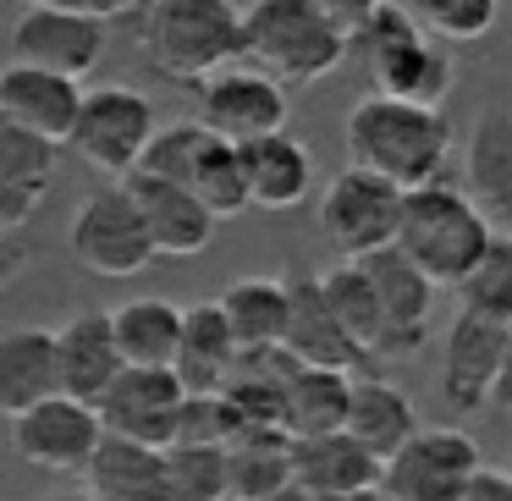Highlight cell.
<instances>
[{
    "label": "cell",
    "instance_id": "obj_1",
    "mask_svg": "<svg viewBox=\"0 0 512 501\" xmlns=\"http://www.w3.org/2000/svg\"><path fill=\"white\" fill-rule=\"evenodd\" d=\"M446 155H452V122L441 111L402 105L386 94H364L347 111V166L375 171L402 193L441 182Z\"/></svg>",
    "mask_w": 512,
    "mask_h": 501
},
{
    "label": "cell",
    "instance_id": "obj_2",
    "mask_svg": "<svg viewBox=\"0 0 512 501\" xmlns=\"http://www.w3.org/2000/svg\"><path fill=\"white\" fill-rule=\"evenodd\" d=\"M243 17L248 6H237V0H155L138 23V50L160 78L199 89L215 72L237 67Z\"/></svg>",
    "mask_w": 512,
    "mask_h": 501
},
{
    "label": "cell",
    "instance_id": "obj_3",
    "mask_svg": "<svg viewBox=\"0 0 512 501\" xmlns=\"http://www.w3.org/2000/svg\"><path fill=\"white\" fill-rule=\"evenodd\" d=\"M496 243V226L479 215V204L463 193V182H430L408 193L397 248L435 281V287H463L479 270V259Z\"/></svg>",
    "mask_w": 512,
    "mask_h": 501
},
{
    "label": "cell",
    "instance_id": "obj_4",
    "mask_svg": "<svg viewBox=\"0 0 512 501\" xmlns=\"http://www.w3.org/2000/svg\"><path fill=\"white\" fill-rule=\"evenodd\" d=\"M358 61L369 67V83L375 94L386 100H402V105H424V111H441V100L452 94V45L435 39L408 6L386 0L375 12V23L353 39Z\"/></svg>",
    "mask_w": 512,
    "mask_h": 501
},
{
    "label": "cell",
    "instance_id": "obj_5",
    "mask_svg": "<svg viewBox=\"0 0 512 501\" xmlns=\"http://www.w3.org/2000/svg\"><path fill=\"white\" fill-rule=\"evenodd\" d=\"M353 56V39L320 17L314 0H254L243 17V61L276 83H325Z\"/></svg>",
    "mask_w": 512,
    "mask_h": 501
},
{
    "label": "cell",
    "instance_id": "obj_6",
    "mask_svg": "<svg viewBox=\"0 0 512 501\" xmlns=\"http://www.w3.org/2000/svg\"><path fill=\"white\" fill-rule=\"evenodd\" d=\"M67 248L83 270H94L105 281L144 276L160 259L155 232H149V221H144V210H138L127 182H105L89 199H78L72 226H67Z\"/></svg>",
    "mask_w": 512,
    "mask_h": 501
},
{
    "label": "cell",
    "instance_id": "obj_7",
    "mask_svg": "<svg viewBox=\"0 0 512 501\" xmlns=\"http://www.w3.org/2000/svg\"><path fill=\"white\" fill-rule=\"evenodd\" d=\"M402 210H408V193L397 182L347 166L320 193V237L342 259H375L386 248H397Z\"/></svg>",
    "mask_w": 512,
    "mask_h": 501
},
{
    "label": "cell",
    "instance_id": "obj_8",
    "mask_svg": "<svg viewBox=\"0 0 512 501\" xmlns=\"http://www.w3.org/2000/svg\"><path fill=\"white\" fill-rule=\"evenodd\" d=\"M155 138H160L155 100H149L144 89H133V83H100V89H89L83 122H78V133H72L67 149L78 160H89L94 171L127 182L144 166L149 149H155Z\"/></svg>",
    "mask_w": 512,
    "mask_h": 501
},
{
    "label": "cell",
    "instance_id": "obj_9",
    "mask_svg": "<svg viewBox=\"0 0 512 501\" xmlns=\"http://www.w3.org/2000/svg\"><path fill=\"white\" fill-rule=\"evenodd\" d=\"M479 468L485 457L463 424H424L386 463V501H463Z\"/></svg>",
    "mask_w": 512,
    "mask_h": 501
},
{
    "label": "cell",
    "instance_id": "obj_10",
    "mask_svg": "<svg viewBox=\"0 0 512 501\" xmlns=\"http://www.w3.org/2000/svg\"><path fill=\"white\" fill-rule=\"evenodd\" d=\"M507 331L512 325H496L474 309H457L452 325H446L441 342V369H435V386H441V402L468 419L485 402H496L501 369H507Z\"/></svg>",
    "mask_w": 512,
    "mask_h": 501
},
{
    "label": "cell",
    "instance_id": "obj_11",
    "mask_svg": "<svg viewBox=\"0 0 512 501\" xmlns=\"http://www.w3.org/2000/svg\"><path fill=\"white\" fill-rule=\"evenodd\" d=\"M199 122L237 149L276 138L287 133V83L259 67H226L210 83H199Z\"/></svg>",
    "mask_w": 512,
    "mask_h": 501
},
{
    "label": "cell",
    "instance_id": "obj_12",
    "mask_svg": "<svg viewBox=\"0 0 512 501\" xmlns=\"http://www.w3.org/2000/svg\"><path fill=\"white\" fill-rule=\"evenodd\" d=\"M105 419L100 408L78 397H50L34 413L12 419V446L23 463L45 468V474H89L94 452L105 446Z\"/></svg>",
    "mask_w": 512,
    "mask_h": 501
},
{
    "label": "cell",
    "instance_id": "obj_13",
    "mask_svg": "<svg viewBox=\"0 0 512 501\" xmlns=\"http://www.w3.org/2000/svg\"><path fill=\"white\" fill-rule=\"evenodd\" d=\"M105 56V23L61 6H23L12 23V61L56 78H89Z\"/></svg>",
    "mask_w": 512,
    "mask_h": 501
},
{
    "label": "cell",
    "instance_id": "obj_14",
    "mask_svg": "<svg viewBox=\"0 0 512 501\" xmlns=\"http://www.w3.org/2000/svg\"><path fill=\"white\" fill-rule=\"evenodd\" d=\"M182 408H188V386H182L177 369H127L111 386V397L100 402V419L111 435H127V441L171 452L177 446Z\"/></svg>",
    "mask_w": 512,
    "mask_h": 501
},
{
    "label": "cell",
    "instance_id": "obj_15",
    "mask_svg": "<svg viewBox=\"0 0 512 501\" xmlns=\"http://www.w3.org/2000/svg\"><path fill=\"white\" fill-rule=\"evenodd\" d=\"M369 281L380 292V309H386V336H380V358H413L419 347H430L435 331V281L413 265L402 248L364 259Z\"/></svg>",
    "mask_w": 512,
    "mask_h": 501
},
{
    "label": "cell",
    "instance_id": "obj_16",
    "mask_svg": "<svg viewBox=\"0 0 512 501\" xmlns=\"http://www.w3.org/2000/svg\"><path fill=\"white\" fill-rule=\"evenodd\" d=\"M83 105H89V89H78V78H56V72L17 67V61L0 67V122L6 127H23L50 144H72Z\"/></svg>",
    "mask_w": 512,
    "mask_h": 501
},
{
    "label": "cell",
    "instance_id": "obj_17",
    "mask_svg": "<svg viewBox=\"0 0 512 501\" xmlns=\"http://www.w3.org/2000/svg\"><path fill=\"white\" fill-rule=\"evenodd\" d=\"M56 342H61V397H78V402H89V408H100V402L111 397V386L127 375L111 309L72 314L56 331Z\"/></svg>",
    "mask_w": 512,
    "mask_h": 501
},
{
    "label": "cell",
    "instance_id": "obj_18",
    "mask_svg": "<svg viewBox=\"0 0 512 501\" xmlns=\"http://www.w3.org/2000/svg\"><path fill=\"white\" fill-rule=\"evenodd\" d=\"M463 193L479 204L496 237H512V111L485 105L463 149Z\"/></svg>",
    "mask_w": 512,
    "mask_h": 501
},
{
    "label": "cell",
    "instance_id": "obj_19",
    "mask_svg": "<svg viewBox=\"0 0 512 501\" xmlns=\"http://www.w3.org/2000/svg\"><path fill=\"white\" fill-rule=\"evenodd\" d=\"M287 281H292V325H287V347H281V353L309 364V369H342V375L353 364H364L369 353L353 342V331L336 320L331 298H325V281L303 276V270H287Z\"/></svg>",
    "mask_w": 512,
    "mask_h": 501
},
{
    "label": "cell",
    "instance_id": "obj_20",
    "mask_svg": "<svg viewBox=\"0 0 512 501\" xmlns=\"http://www.w3.org/2000/svg\"><path fill=\"white\" fill-rule=\"evenodd\" d=\"M127 188H133L138 210H144L149 232H155L160 259H193V254H204V248L215 243V226H221V215H215L193 188H177V182L144 177V171H133V177H127Z\"/></svg>",
    "mask_w": 512,
    "mask_h": 501
},
{
    "label": "cell",
    "instance_id": "obj_21",
    "mask_svg": "<svg viewBox=\"0 0 512 501\" xmlns=\"http://www.w3.org/2000/svg\"><path fill=\"white\" fill-rule=\"evenodd\" d=\"M61 397V342L45 325H12L0 336V408L23 419L39 402Z\"/></svg>",
    "mask_w": 512,
    "mask_h": 501
},
{
    "label": "cell",
    "instance_id": "obj_22",
    "mask_svg": "<svg viewBox=\"0 0 512 501\" xmlns=\"http://www.w3.org/2000/svg\"><path fill=\"white\" fill-rule=\"evenodd\" d=\"M292 468L309 496H358V490H386V463L369 452L358 435H309L292 441Z\"/></svg>",
    "mask_w": 512,
    "mask_h": 501
},
{
    "label": "cell",
    "instance_id": "obj_23",
    "mask_svg": "<svg viewBox=\"0 0 512 501\" xmlns=\"http://www.w3.org/2000/svg\"><path fill=\"white\" fill-rule=\"evenodd\" d=\"M89 496L94 501H177L171 490V457L160 446L127 441V435H105V446L89 463Z\"/></svg>",
    "mask_w": 512,
    "mask_h": 501
},
{
    "label": "cell",
    "instance_id": "obj_24",
    "mask_svg": "<svg viewBox=\"0 0 512 501\" xmlns=\"http://www.w3.org/2000/svg\"><path fill=\"white\" fill-rule=\"evenodd\" d=\"M56 155L61 144L0 122V226L6 232H23L34 221V210L56 182Z\"/></svg>",
    "mask_w": 512,
    "mask_h": 501
},
{
    "label": "cell",
    "instance_id": "obj_25",
    "mask_svg": "<svg viewBox=\"0 0 512 501\" xmlns=\"http://www.w3.org/2000/svg\"><path fill=\"white\" fill-rule=\"evenodd\" d=\"M243 358L248 353L237 347L232 325H226L221 298L188 303V331H182V353H177V375L188 386V397H221Z\"/></svg>",
    "mask_w": 512,
    "mask_h": 501
},
{
    "label": "cell",
    "instance_id": "obj_26",
    "mask_svg": "<svg viewBox=\"0 0 512 501\" xmlns=\"http://www.w3.org/2000/svg\"><path fill=\"white\" fill-rule=\"evenodd\" d=\"M226 325L243 353H281L292 325V281L287 276H237L221 292Z\"/></svg>",
    "mask_w": 512,
    "mask_h": 501
},
{
    "label": "cell",
    "instance_id": "obj_27",
    "mask_svg": "<svg viewBox=\"0 0 512 501\" xmlns=\"http://www.w3.org/2000/svg\"><path fill=\"white\" fill-rule=\"evenodd\" d=\"M111 325L127 369H177L188 309H177L171 298H127L111 309Z\"/></svg>",
    "mask_w": 512,
    "mask_h": 501
},
{
    "label": "cell",
    "instance_id": "obj_28",
    "mask_svg": "<svg viewBox=\"0 0 512 501\" xmlns=\"http://www.w3.org/2000/svg\"><path fill=\"white\" fill-rule=\"evenodd\" d=\"M419 408H413V397L402 386H391V380L380 375H358L353 380V413H347V435H358V441L369 446V452L380 457V463H391V457L402 452V446L419 435Z\"/></svg>",
    "mask_w": 512,
    "mask_h": 501
},
{
    "label": "cell",
    "instance_id": "obj_29",
    "mask_svg": "<svg viewBox=\"0 0 512 501\" xmlns=\"http://www.w3.org/2000/svg\"><path fill=\"white\" fill-rule=\"evenodd\" d=\"M243 171H248L254 210H298L314 182V155L292 133H276V138H259V144L243 149Z\"/></svg>",
    "mask_w": 512,
    "mask_h": 501
},
{
    "label": "cell",
    "instance_id": "obj_30",
    "mask_svg": "<svg viewBox=\"0 0 512 501\" xmlns=\"http://www.w3.org/2000/svg\"><path fill=\"white\" fill-rule=\"evenodd\" d=\"M353 380L358 375H342V369H309V364H298V358H287V435L292 441L347 430Z\"/></svg>",
    "mask_w": 512,
    "mask_h": 501
},
{
    "label": "cell",
    "instance_id": "obj_31",
    "mask_svg": "<svg viewBox=\"0 0 512 501\" xmlns=\"http://www.w3.org/2000/svg\"><path fill=\"white\" fill-rule=\"evenodd\" d=\"M243 430H287V353H248L221 391Z\"/></svg>",
    "mask_w": 512,
    "mask_h": 501
},
{
    "label": "cell",
    "instance_id": "obj_32",
    "mask_svg": "<svg viewBox=\"0 0 512 501\" xmlns=\"http://www.w3.org/2000/svg\"><path fill=\"white\" fill-rule=\"evenodd\" d=\"M292 435L287 430H243L232 441V501H259L292 485Z\"/></svg>",
    "mask_w": 512,
    "mask_h": 501
},
{
    "label": "cell",
    "instance_id": "obj_33",
    "mask_svg": "<svg viewBox=\"0 0 512 501\" xmlns=\"http://www.w3.org/2000/svg\"><path fill=\"white\" fill-rule=\"evenodd\" d=\"M325 298H331L336 320L353 331V342L364 347L369 358H380V336H386V309H380V292L369 281L364 259H342V265L325 270Z\"/></svg>",
    "mask_w": 512,
    "mask_h": 501
},
{
    "label": "cell",
    "instance_id": "obj_34",
    "mask_svg": "<svg viewBox=\"0 0 512 501\" xmlns=\"http://www.w3.org/2000/svg\"><path fill=\"white\" fill-rule=\"evenodd\" d=\"M193 193H199L204 204H210L221 221H232V215L254 210V199H248V171H243V149L226 144V138H210L204 144V160L199 171H193Z\"/></svg>",
    "mask_w": 512,
    "mask_h": 501
},
{
    "label": "cell",
    "instance_id": "obj_35",
    "mask_svg": "<svg viewBox=\"0 0 512 501\" xmlns=\"http://www.w3.org/2000/svg\"><path fill=\"white\" fill-rule=\"evenodd\" d=\"M177 501H232V446H171Z\"/></svg>",
    "mask_w": 512,
    "mask_h": 501
},
{
    "label": "cell",
    "instance_id": "obj_36",
    "mask_svg": "<svg viewBox=\"0 0 512 501\" xmlns=\"http://www.w3.org/2000/svg\"><path fill=\"white\" fill-rule=\"evenodd\" d=\"M457 309H474L496 325H512V237H496L490 254L479 259V270L457 287Z\"/></svg>",
    "mask_w": 512,
    "mask_h": 501
},
{
    "label": "cell",
    "instance_id": "obj_37",
    "mask_svg": "<svg viewBox=\"0 0 512 501\" xmlns=\"http://www.w3.org/2000/svg\"><path fill=\"white\" fill-rule=\"evenodd\" d=\"M210 127L204 122H177V127H160L155 149L144 155V177H160V182H177V188H193V171L204 160V144H210Z\"/></svg>",
    "mask_w": 512,
    "mask_h": 501
},
{
    "label": "cell",
    "instance_id": "obj_38",
    "mask_svg": "<svg viewBox=\"0 0 512 501\" xmlns=\"http://www.w3.org/2000/svg\"><path fill=\"white\" fill-rule=\"evenodd\" d=\"M408 12L430 28L446 45H468V39H485L496 28L501 0H408Z\"/></svg>",
    "mask_w": 512,
    "mask_h": 501
},
{
    "label": "cell",
    "instance_id": "obj_39",
    "mask_svg": "<svg viewBox=\"0 0 512 501\" xmlns=\"http://www.w3.org/2000/svg\"><path fill=\"white\" fill-rule=\"evenodd\" d=\"M23 6H61V12H78V17H94V23H116V17H138L155 6V0H23Z\"/></svg>",
    "mask_w": 512,
    "mask_h": 501
},
{
    "label": "cell",
    "instance_id": "obj_40",
    "mask_svg": "<svg viewBox=\"0 0 512 501\" xmlns=\"http://www.w3.org/2000/svg\"><path fill=\"white\" fill-rule=\"evenodd\" d=\"M314 6H320V17L331 28H342L347 39H358L369 23H375V12L386 6V0H314Z\"/></svg>",
    "mask_w": 512,
    "mask_h": 501
},
{
    "label": "cell",
    "instance_id": "obj_41",
    "mask_svg": "<svg viewBox=\"0 0 512 501\" xmlns=\"http://www.w3.org/2000/svg\"><path fill=\"white\" fill-rule=\"evenodd\" d=\"M463 501H512V474L507 468H479V479L468 485V496Z\"/></svg>",
    "mask_w": 512,
    "mask_h": 501
},
{
    "label": "cell",
    "instance_id": "obj_42",
    "mask_svg": "<svg viewBox=\"0 0 512 501\" xmlns=\"http://www.w3.org/2000/svg\"><path fill=\"white\" fill-rule=\"evenodd\" d=\"M496 408L512 413V331H507V369H501V386H496Z\"/></svg>",
    "mask_w": 512,
    "mask_h": 501
},
{
    "label": "cell",
    "instance_id": "obj_43",
    "mask_svg": "<svg viewBox=\"0 0 512 501\" xmlns=\"http://www.w3.org/2000/svg\"><path fill=\"white\" fill-rule=\"evenodd\" d=\"M259 501H314L309 490L298 485V479H292V485H281V490H270V496H259Z\"/></svg>",
    "mask_w": 512,
    "mask_h": 501
},
{
    "label": "cell",
    "instance_id": "obj_44",
    "mask_svg": "<svg viewBox=\"0 0 512 501\" xmlns=\"http://www.w3.org/2000/svg\"><path fill=\"white\" fill-rule=\"evenodd\" d=\"M314 501H386V490H358V496H314Z\"/></svg>",
    "mask_w": 512,
    "mask_h": 501
},
{
    "label": "cell",
    "instance_id": "obj_45",
    "mask_svg": "<svg viewBox=\"0 0 512 501\" xmlns=\"http://www.w3.org/2000/svg\"><path fill=\"white\" fill-rule=\"evenodd\" d=\"M45 501H94L89 490H61V496H45Z\"/></svg>",
    "mask_w": 512,
    "mask_h": 501
},
{
    "label": "cell",
    "instance_id": "obj_46",
    "mask_svg": "<svg viewBox=\"0 0 512 501\" xmlns=\"http://www.w3.org/2000/svg\"><path fill=\"white\" fill-rule=\"evenodd\" d=\"M507 474H512V463H507Z\"/></svg>",
    "mask_w": 512,
    "mask_h": 501
}]
</instances>
